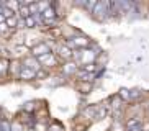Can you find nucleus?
<instances>
[{
    "label": "nucleus",
    "mask_w": 149,
    "mask_h": 131,
    "mask_svg": "<svg viewBox=\"0 0 149 131\" xmlns=\"http://www.w3.org/2000/svg\"><path fill=\"white\" fill-rule=\"evenodd\" d=\"M48 131H62V126L61 125H51L48 128Z\"/></svg>",
    "instance_id": "25"
},
{
    "label": "nucleus",
    "mask_w": 149,
    "mask_h": 131,
    "mask_svg": "<svg viewBox=\"0 0 149 131\" xmlns=\"http://www.w3.org/2000/svg\"><path fill=\"white\" fill-rule=\"evenodd\" d=\"M79 90H80V93H90V90H92V82H80Z\"/></svg>",
    "instance_id": "15"
},
{
    "label": "nucleus",
    "mask_w": 149,
    "mask_h": 131,
    "mask_svg": "<svg viewBox=\"0 0 149 131\" xmlns=\"http://www.w3.org/2000/svg\"><path fill=\"white\" fill-rule=\"evenodd\" d=\"M35 77H36V72L31 69H26V67H23V70L20 72V79H23V80H31Z\"/></svg>",
    "instance_id": "10"
},
{
    "label": "nucleus",
    "mask_w": 149,
    "mask_h": 131,
    "mask_svg": "<svg viewBox=\"0 0 149 131\" xmlns=\"http://www.w3.org/2000/svg\"><path fill=\"white\" fill-rule=\"evenodd\" d=\"M5 7H8L10 10H12V12H15V8H20V3H18V2H7V3H5Z\"/></svg>",
    "instance_id": "21"
},
{
    "label": "nucleus",
    "mask_w": 149,
    "mask_h": 131,
    "mask_svg": "<svg viewBox=\"0 0 149 131\" xmlns=\"http://www.w3.org/2000/svg\"><path fill=\"white\" fill-rule=\"evenodd\" d=\"M59 56L61 57H64V59H70L72 57V49L67 46V44H62V46H59Z\"/></svg>",
    "instance_id": "9"
},
{
    "label": "nucleus",
    "mask_w": 149,
    "mask_h": 131,
    "mask_svg": "<svg viewBox=\"0 0 149 131\" xmlns=\"http://www.w3.org/2000/svg\"><path fill=\"white\" fill-rule=\"evenodd\" d=\"M3 22H5V17L2 15V13H0V23H3Z\"/></svg>",
    "instance_id": "29"
},
{
    "label": "nucleus",
    "mask_w": 149,
    "mask_h": 131,
    "mask_svg": "<svg viewBox=\"0 0 149 131\" xmlns=\"http://www.w3.org/2000/svg\"><path fill=\"white\" fill-rule=\"evenodd\" d=\"M33 108H35V107H33V103H30V102H28V103H25V107H23V110H25V111H33Z\"/></svg>",
    "instance_id": "27"
},
{
    "label": "nucleus",
    "mask_w": 149,
    "mask_h": 131,
    "mask_svg": "<svg viewBox=\"0 0 149 131\" xmlns=\"http://www.w3.org/2000/svg\"><path fill=\"white\" fill-rule=\"evenodd\" d=\"M105 115H107V110H105V108H98V110H97V116H95V118L102 120V118L105 116Z\"/></svg>",
    "instance_id": "24"
},
{
    "label": "nucleus",
    "mask_w": 149,
    "mask_h": 131,
    "mask_svg": "<svg viewBox=\"0 0 149 131\" xmlns=\"http://www.w3.org/2000/svg\"><path fill=\"white\" fill-rule=\"evenodd\" d=\"M72 44L77 48H87L90 44V39L85 38V36H75V38H72Z\"/></svg>",
    "instance_id": "6"
},
{
    "label": "nucleus",
    "mask_w": 149,
    "mask_h": 131,
    "mask_svg": "<svg viewBox=\"0 0 149 131\" xmlns=\"http://www.w3.org/2000/svg\"><path fill=\"white\" fill-rule=\"evenodd\" d=\"M93 17L98 18V20H103V18L108 15V2H97L95 8L92 10Z\"/></svg>",
    "instance_id": "1"
},
{
    "label": "nucleus",
    "mask_w": 149,
    "mask_h": 131,
    "mask_svg": "<svg viewBox=\"0 0 149 131\" xmlns=\"http://www.w3.org/2000/svg\"><path fill=\"white\" fill-rule=\"evenodd\" d=\"M62 70L66 72L67 75H70V74H77V70H79V67H77V64L75 62H66V64L62 66Z\"/></svg>",
    "instance_id": "8"
},
{
    "label": "nucleus",
    "mask_w": 149,
    "mask_h": 131,
    "mask_svg": "<svg viewBox=\"0 0 149 131\" xmlns=\"http://www.w3.org/2000/svg\"><path fill=\"white\" fill-rule=\"evenodd\" d=\"M120 98H123V100H130V98H131V92L128 90V88H121V90H120Z\"/></svg>",
    "instance_id": "17"
},
{
    "label": "nucleus",
    "mask_w": 149,
    "mask_h": 131,
    "mask_svg": "<svg viewBox=\"0 0 149 131\" xmlns=\"http://www.w3.org/2000/svg\"><path fill=\"white\" fill-rule=\"evenodd\" d=\"M126 128L130 131H143V123L139 118H131V120H128Z\"/></svg>",
    "instance_id": "5"
},
{
    "label": "nucleus",
    "mask_w": 149,
    "mask_h": 131,
    "mask_svg": "<svg viewBox=\"0 0 149 131\" xmlns=\"http://www.w3.org/2000/svg\"><path fill=\"white\" fill-rule=\"evenodd\" d=\"M49 51V46L46 43H36L35 46H31V56H35V57H41L44 56V54H48Z\"/></svg>",
    "instance_id": "2"
},
{
    "label": "nucleus",
    "mask_w": 149,
    "mask_h": 131,
    "mask_svg": "<svg viewBox=\"0 0 149 131\" xmlns=\"http://www.w3.org/2000/svg\"><path fill=\"white\" fill-rule=\"evenodd\" d=\"M12 131H23L22 123H18V121H12Z\"/></svg>",
    "instance_id": "22"
},
{
    "label": "nucleus",
    "mask_w": 149,
    "mask_h": 131,
    "mask_svg": "<svg viewBox=\"0 0 149 131\" xmlns=\"http://www.w3.org/2000/svg\"><path fill=\"white\" fill-rule=\"evenodd\" d=\"M95 56H97V54L93 51H90V49H84L82 54H80V61L84 62V66H85V64H92L93 59H95Z\"/></svg>",
    "instance_id": "4"
},
{
    "label": "nucleus",
    "mask_w": 149,
    "mask_h": 131,
    "mask_svg": "<svg viewBox=\"0 0 149 131\" xmlns=\"http://www.w3.org/2000/svg\"><path fill=\"white\" fill-rule=\"evenodd\" d=\"M35 25H36V20L33 17H28L26 20H25V26H26V28H35Z\"/></svg>",
    "instance_id": "20"
},
{
    "label": "nucleus",
    "mask_w": 149,
    "mask_h": 131,
    "mask_svg": "<svg viewBox=\"0 0 149 131\" xmlns=\"http://www.w3.org/2000/svg\"><path fill=\"white\" fill-rule=\"evenodd\" d=\"M28 131H35V130H33V128H31V130H28Z\"/></svg>",
    "instance_id": "31"
},
{
    "label": "nucleus",
    "mask_w": 149,
    "mask_h": 131,
    "mask_svg": "<svg viewBox=\"0 0 149 131\" xmlns=\"http://www.w3.org/2000/svg\"><path fill=\"white\" fill-rule=\"evenodd\" d=\"M33 130H35V131H48V128L44 126L43 123H36L35 126H33Z\"/></svg>",
    "instance_id": "23"
},
{
    "label": "nucleus",
    "mask_w": 149,
    "mask_h": 131,
    "mask_svg": "<svg viewBox=\"0 0 149 131\" xmlns=\"http://www.w3.org/2000/svg\"><path fill=\"white\" fill-rule=\"evenodd\" d=\"M97 67H98V66H97L95 62H92V64H85V66H82V69L85 70L87 74H93V72L97 70Z\"/></svg>",
    "instance_id": "16"
},
{
    "label": "nucleus",
    "mask_w": 149,
    "mask_h": 131,
    "mask_svg": "<svg viewBox=\"0 0 149 131\" xmlns=\"http://www.w3.org/2000/svg\"><path fill=\"white\" fill-rule=\"evenodd\" d=\"M18 13H20V18H22V20H26L28 17H31L30 8H28V3H20V8H18Z\"/></svg>",
    "instance_id": "11"
},
{
    "label": "nucleus",
    "mask_w": 149,
    "mask_h": 131,
    "mask_svg": "<svg viewBox=\"0 0 149 131\" xmlns=\"http://www.w3.org/2000/svg\"><path fill=\"white\" fill-rule=\"evenodd\" d=\"M0 13H2V15L5 17V20H8V18L15 17V12H12L8 7H5V3H3V5H0Z\"/></svg>",
    "instance_id": "13"
},
{
    "label": "nucleus",
    "mask_w": 149,
    "mask_h": 131,
    "mask_svg": "<svg viewBox=\"0 0 149 131\" xmlns=\"http://www.w3.org/2000/svg\"><path fill=\"white\" fill-rule=\"evenodd\" d=\"M111 103H113V105H111V107H113V110H118L120 107H121V105H120V103H121V98H120V95H118V97H113V98H111Z\"/></svg>",
    "instance_id": "19"
},
{
    "label": "nucleus",
    "mask_w": 149,
    "mask_h": 131,
    "mask_svg": "<svg viewBox=\"0 0 149 131\" xmlns=\"http://www.w3.org/2000/svg\"><path fill=\"white\" fill-rule=\"evenodd\" d=\"M8 69H10V61L5 59V57H0V74L8 72Z\"/></svg>",
    "instance_id": "14"
},
{
    "label": "nucleus",
    "mask_w": 149,
    "mask_h": 131,
    "mask_svg": "<svg viewBox=\"0 0 149 131\" xmlns=\"http://www.w3.org/2000/svg\"><path fill=\"white\" fill-rule=\"evenodd\" d=\"M8 70H12V74H13V75H18V77H20V72L23 70L22 62H18V61L12 62V66H10V69H8Z\"/></svg>",
    "instance_id": "12"
},
{
    "label": "nucleus",
    "mask_w": 149,
    "mask_h": 131,
    "mask_svg": "<svg viewBox=\"0 0 149 131\" xmlns=\"http://www.w3.org/2000/svg\"><path fill=\"white\" fill-rule=\"evenodd\" d=\"M40 62H38V59L36 57H28V59H25V67L26 69H31V70H35V72H38V69H40Z\"/></svg>",
    "instance_id": "7"
},
{
    "label": "nucleus",
    "mask_w": 149,
    "mask_h": 131,
    "mask_svg": "<svg viewBox=\"0 0 149 131\" xmlns=\"http://www.w3.org/2000/svg\"><path fill=\"white\" fill-rule=\"evenodd\" d=\"M7 31H8V26H7V23H0V33H2V35H3V33H7Z\"/></svg>",
    "instance_id": "26"
},
{
    "label": "nucleus",
    "mask_w": 149,
    "mask_h": 131,
    "mask_svg": "<svg viewBox=\"0 0 149 131\" xmlns=\"http://www.w3.org/2000/svg\"><path fill=\"white\" fill-rule=\"evenodd\" d=\"M46 72H44V70H38V72H36V77H46Z\"/></svg>",
    "instance_id": "28"
},
{
    "label": "nucleus",
    "mask_w": 149,
    "mask_h": 131,
    "mask_svg": "<svg viewBox=\"0 0 149 131\" xmlns=\"http://www.w3.org/2000/svg\"><path fill=\"white\" fill-rule=\"evenodd\" d=\"M36 59H38V62L41 66H48V67L56 66V56H54V52H48V54H44L41 57H36Z\"/></svg>",
    "instance_id": "3"
},
{
    "label": "nucleus",
    "mask_w": 149,
    "mask_h": 131,
    "mask_svg": "<svg viewBox=\"0 0 149 131\" xmlns=\"http://www.w3.org/2000/svg\"><path fill=\"white\" fill-rule=\"evenodd\" d=\"M0 51H2V52H3V48H2V46H0Z\"/></svg>",
    "instance_id": "30"
},
{
    "label": "nucleus",
    "mask_w": 149,
    "mask_h": 131,
    "mask_svg": "<svg viewBox=\"0 0 149 131\" xmlns=\"http://www.w3.org/2000/svg\"><path fill=\"white\" fill-rule=\"evenodd\" d=\"M5 23H7L8 28H17L18 20H17V17H12V18H8V20H5Z\"/></svg>",
    "instance_id": "18"
}]
</instances>
